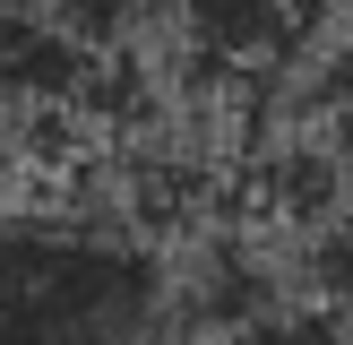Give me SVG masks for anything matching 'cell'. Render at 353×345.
I'll list each match as a JSON object with an SVG mask.
<instances>
[{
  "label": "cell",
  "mask_w": 353,
  "mask_h": 345,
  "mask_svg": "<svg viewBox=\"0 0 353 345\" xmlns=\"http://www.w3.org/2000/svg\"><path fill=\"white\" fill-rule=\"evenodd\" d=\"M17 155V121H9V103H0V164Z\"/></svg>",
  "instance_id": "obj_5"
},
{
  "label": "cell",
  "mask_w": 353,
  "mask_h": 345,
  "mask_svg": "<svg viewBox=\"0 0 353 345\" xmlns=\"http://www.w3.org/2000/svg\"><path fill=\"white\" fill-rule=\"evenodd\" d=\"M0 345H181L172 250L86 199L0 207Z\"/></svg>",
  "instance_id": "obj_1"
},
{
  "label": "cell",
  "mask_w": 353,
  "mask_h": 345,
  "mask_svg": "<svg viewBox=\"0 0 353 345\" xmlns=\"http://www.w3.org/2000/svg\"><path fill=\"white\" fill-rule=\"evenodd\" d=\"M9 9H34V17H61V0H0V17Z\"/></svg>",
  "instance_id": "obj_4"
},
{
  "label": "cell",
  "mask_w": 353,
  "mask_h": 345,
  "mask_svg": "<svg viewBox=\"0 0 353 345\" xmlns=\"http://www.w3.org/2000/svg\"><path fill=\"white\" fill-rule=\"evenodd\" d=\"M207 345H353V328L327 319V310H310V302H285L276 319L241 328V337H207Z\"/></svg>",
  "instance_id": "obj_3"
},
{
  "label": "cell",
  "mask_w": 353,
  "mask_h": 345,
  "mask_svg": "<svg viewBox=\"0 0 353 345\" xmlns=\"http://www.w3.org/2000/svg\"><path fill=\"white\" fill-rule=\"evenodd\" d=\"M293 285H302L310 310H327V319L353 328V199L327 207V216L293 241Z\"/></svg>",
  "instance_id": "obj_2"
}]
</instances>
